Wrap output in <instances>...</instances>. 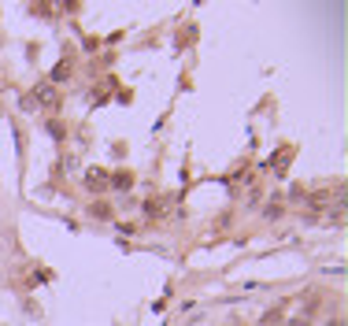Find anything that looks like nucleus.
I'll use <instances>...</instances> for the list:
<instances>
[{"label": "nucleus", "instance_id": "obj_1", "mask_svg": "<svg viewBox=\"0 0 348 326\" xmlns=\"http://www.w3.org/2000/svg\"><path fill=\"white\" fill-rule=\"evenodd\" d=\"M86 185H89V189H107V174H104V170H89Z\"/></svg>", "mask_w": 348, "mask_h": 326}, {"label": "nucleus", "instance_id": "obj_2", "mask_svg": "<svg viewBox=\"0 0 348 326\" xmlns=\"http://www.w3.org/2000/svg\"><path fill=\"white\" fill-rule=\"evenodd\" d=\"M37 93V104H56V93H52V85H41V89H34Z\"/></svg>", "mask_w": 348, "mask_h": 326}, {"label": "nucleus", "instance_id": "obj_3", "mask_svg": "<svg viewBox=\"0 0 348 326\" xmlns=\"http://www.w3.org/2000/svg\"><path fill=\"white\" fill-rule=\"evenodd\" d=\"M63 78H71V63H67V59H59V67L52 71V82H63Z\"/></svg>", "mask_w": 348, "mask_h": 326}, {"label": "nucleus", "instance_id": "obj_4", "mask_svg": "<svg viewBox=\"0 0 348 326\" xmlns=\"http://www.w3.org/2000/svg\"><path fill=\"white\" fill-rule=\"evenodd\" d=\"M115 189H130V185H134V174H130V170H126V174H115Z\"/></svg>", "mask_w": 348, "mask_h": 326}, {"label": "nucleus", "instance_id": "obj_5", "mask_svg": "<svg viewBox=\"0 0 348 326\" xmlns=\"http://www.w3.org/2000/svg\"><path fill=\"white\" fill-rule=\"evenodd\" d=\"M93 215H97V219H111V208L107 204H93Z\"/></svg>", "mask_w": 348, "mask_h": 326}]
</instances>
